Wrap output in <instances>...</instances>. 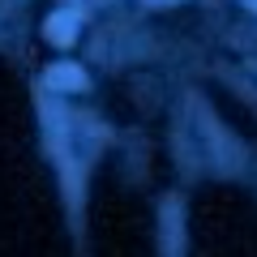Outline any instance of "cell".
Returning <instances> with one entry per match:
<instances>
[{"label": "cell", "mask_w": 257, "mask_h": 257, "mask_svg": "<svg viewBox=\"0 0 257 257\" xmlns=\"http://www.w3.org/2000/svg\"><path fill=\"white\" fill-rule=\"evenodd\" d=\"M184 248V223H180V202L167 197L163 202V257H180Z\"/></svg>", "instance_id": "1"}, {"label": "cell", "mask_w": 257, "mask_h": 257, "mask_svg": "<svg viewBox=\"0 0 257 257\" xmlns=\"http://www.w3.org/2000/svg\"><path fill=\"white\" fill-rule=\"evenodd\" d=\"M43 86H52V90H86V73L77 64H52L43 73Z\"/></svg>", "instance_id": "3"}, {"label": "cell", "mask_w": 257, "mask_h": 257, "mask_svg": "<svg viewBox=\"0 0 257 257\" xmlns=\"http://www.w3.org/2000/svg\"><path fill=\"white\" fill-rule=\"evenodd\" d=\"M244 5H248V9H253V13H257V0H244Z\"/></svg>", "instance_id": "4"}, {"label": "cell", "mask_w": 257, "mask_h": 257, "mask_svg": "<svg viewBox=\"0 0 257 257\" xmlns=\"http://www.w3.org/2000/svg\"><path fill=\"white\" fill-rule=\"evenodd\" d=\"M77 22H82V18H77L73 9H60V13H52V18H47L43 35L52 39V43L64 47V43H73V39H77Z\"/></svg>", "instance_id": "2"}]
</instances>
